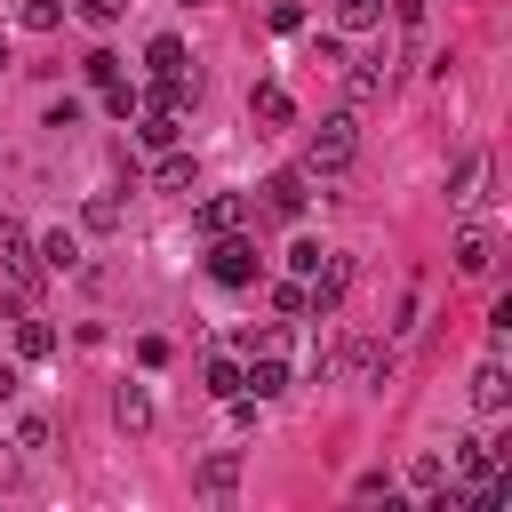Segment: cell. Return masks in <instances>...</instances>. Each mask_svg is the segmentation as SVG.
<instances>
[{
  "label": "cell",
  "mask_w": 512,
  "mask_h": 512,
  "mask_svg": "<svg viewBox=\"0 0 512 512\" xmlns=\"http://www.w3.org/2000/svg\"><path fill=\"white\" fill-rule=\"evenodd\" d=\"M352 152H360V120H352V112H328V120L312 128V144H304V176H344Z\"/></svg>",
  "instance_id": "cell-1"
},
{
  "label": "cell",
  "mask_w": 512,
  "mask_h": 512,
  "mask_svg": "<svg viewBox=\"0 0 512 512\" xmlns=\"http://www.w3.org/2000/svg\"><path fill=\"white\" fill-rule=\"evenodd\" d=\"M488 176H496V168H488V152H464V160H456V176H448V208H464V216H472V208H488Z\"/></svg>",
  "instance_id": "cell-2"
},
{
  "label": "cell",
  "mask_w": 512,
  "mask_h": 512,
  "mask_svg": "<svg viewBox=\"0 0 512 512\" xmlns=\"http://www.w3.org/2000/svg\"><path fill=\"white\" fill-rule=\"evenodd\" d=\"M208 272H216L224 288H248V280H256V248H248L240 232H216V248H208Z\"/></svg>",
  "instance_id": "cell-3"
},
{
  "label": "cell",
  "mask_w": 512,
  "mask_h": 512,
  "mask_svg": "<svg viewBox=\"0 0 512 512\" xmlns=\"http://www.w3.org/2000/svg\"><path fill=\"white\" fill-rule=\"evenodd\" d=\"M472 408H480V416H504V408H512V376H504V352H488V360L472 368Z\"/></svg>",
  "instance_id": "cell-4"
},
{
  "label": "cell",
  "mask_w": 512,
  "mask_h": 512,
  "mask_svg": "<svg viewBox=\"0 0 512 512\" xmlns=\"http://www.w3.org/2000/svg\"><path fill=\"white\" fill-rule=\"evenodd\" d=\"M344 376H352V384H384V376H392V344L352 336V344H344Z\"/></svg>",
  "instance_id": "cell-5"
},
{
  "label": "cell",
  "mask_w": 512,
  "mask_h": 512,
  "mask_svg": "<svg viewBox=\"0 0 512 512\" xmlns=\"http://www.w3.org/2000/svg\"><path fill=\"white\" fill-rule=\"evenodd\" d=\"M304 200H312V192H304V168H280V176L264 184V208H272L280 224H296V216H304Z\"/></svg>",
  "instance_id": "cell-6"
},
{
  "label": "cell",
  "mask_w": 512,
  "mask_h": 512,
  "mask_svg": "<svg viewBox=\"0 0 512 512\" xmlns=\"http://www.w3.org/2000/svg\"><path fill=\"white\" fill-rule=\"evenodd\" d=\"M192 224H200L208 240H216V232H240V224H248V200H240V192H216V200L192 208Z\"/></svg>",
  "instance_id": "cell-7"
},
{
  "label": "cell",
  "mask_w": 512,
  "mask_h": 512,
  "mask_svg": "<svg viewBox=\"0 0 512 512\" xmlns=\"http://www.w3.org/2000/svg\"><path fill=\"white\" fill-rule=\"evenodd\" d=\"M344 88H352V104H376V96L392 88V56H360V64L344 72Z\"/></svg>",
  "instance_id": "cell-8"
},
{
  "label": "cell",
  "mask_w": 512,
  "mask_h": 512,
  "mask_svg": "<svg viewBox=\"0 0 512 512\" xmlns=\"http://www.w3.org/2000/svg\"><path fill=\"white\" fill-rule=\"evenodd\" d=\"M112 424H120L128 440L152 432V392H144V384H120V392H112Z\"/></svg>",
  "instance_id": "cell-9"
},
{
  "label": "cell",
  "mask_w": 512,
  "mask_h": 512,
  "mask_svg": "<svg viewBox=\"0 0 512 512\" xmlns=\"http://www.w3.org/2000/svg\"><path fill=\"white\" fill-rule=\"evenodd\" d=\"M248 112H256L264 128H288V120H296V104H288L280 80H256V88H248Z\"/></svg>",
  "instance_id": "cell-10"
},
{
  "label": "cell",
  "mask_w": 512,
  "mask_h": 512,
  "mask_svg": "<svg viewBox=\"0 0 512 512\" xmlns=\"http://www.w3.org/2000/svg\"><path fill=\"white\" fill-rule=\"evenodd\" d=\"M192 488H200V496H232V488H240V456H232V448H216V456L192 472Z\"/></svg>",
  "instance_id": "cell-11"
},
{
  "label": "cell",
  "mask_w": 512,
  "mask_h": 512,
  "mask_svg": "<svg viewBox=\"0 0 512 512\" xmlns=\"http://www.w3.org/2000/svg\"><path fill=\"white\" fill-rule=\"evenodd\" d=\"M152 184H160V192H192V184H200V160L168 144V152H160V168H152Z\"/></svg>",
  "instance_id": "cell-12"
},
{
  "label": "cell",
  "mask_w": 512,
  "mask_h": 512,
  "mask_svg": "<svg viewBox=\"0 0 512 512\" xmlns=\"http://www.w3.org/2000/svg\"><path fill=\"white\" fill-rule=\"evenodd\" d=\"M80 224H88V232H120V224H128V200H120V192H88V200H80Z\"/></svg>",
  "instance_id": "cell-13"
},
{
  "label": "cell",
  "mask_w": 512,
  "mask_h": 512,
  "mask_svg": "<svg viewBox=\"0 0 512 512\" xmlns=\"http://www.w3.org/2000/svg\"><path fill=\"white\" fill-rule=\"evenodd\" d=\"M0 272H16V280L32 272V232H24L16 216H0Z\"/></svg>",
  "instance_id": "cell-14"
},
{
  "label": "cell",
  "mask_w": 512,
  "mask_h": 512,
  "mask_svg": "<svg viewBox=\"0 0 512 512\" xmlns=\"http://www.w3.org/2000/svg\"><path fill=\"white\" fill-rule=\"evenodd\" d=\"M488 264H496V232H488V224H472V232L456 240V272H488Z\"/></svg>",
  "instance_id": "cell-15"
},
{
  "label": "cell",
  "mask_w": 512,
  "mask_h": 512,
  "mask_svg": "<svg viewBox=\"0 0 512 512\" xmlns=\"http://www.w3.org/2000/svg\"><path fill=\"white\" fill-rule=\"evenodd\" d=\"M136 136H144L152 152H168V144H176L184 128H176V112H168V104H144V120H136Z\"/></svg>",
  "instance_id": "cell-16"
},
{
  "label": "cell",
  "mask_w": 512,
  "mask_h": 512,
  "mask_svg": "<svg viewBox=\"0 0 512 512\" xmlns=\"http://www.w3.org/2000/svg\"><path fill=\"white\" fill-rule=\"evenodd\" d=\"M384 24V0H336V32H376Z\"/></svg>",
  "instance_id": "cell-17"
},
{
  "label": "cell",
  "mask_w": 512,
  "mask_h": 512,
  "mask_svg": "<svg viewBox=\"0 0 512 512\" xmlns=\"http://www.w3.org/2000/svg\"><path fill=\"white\" fill-rule=\"evenodd\" d=\"M16 352H24V360H48V352H56V328H48V320H16Z\"/></svg>",
  "instance_id": "cell-18"
},
{
  "label": "cell",
  "mask_w": 512,
  "mask_h": 512,
  "mask_svg": "<svg viewBox=\"0 0 512 512\" xmlns=\"http://www.w3.org/2000/svg\"><path fill=\"white\" fill-rule=\"evenodd\" d=\"M144 64H152V80H160V72H184V40H176V32H160V40L144 48Z\"/></svg>",
  "instance_id": "cell-19"
},
{
  "label": "cell",
  "mask_w": 512,
  "mask_h": 512,
  "mask_svg": "<svg viewBox=\"0 0 512 512\" xmlns=\"http://www.w3.org/2000/svg\"><path fill=\"white\" fill-rule=\"evenodd\" d=\"M40 264H48V272H72V264H80V240H72V232H48V240H40Z\"/></svg>",
  "instance_id": "cell-20"
},
{
  "label": "cell",
  "mask_w": 512,
  "mask_h": 512,
  "mask_svg": "<svg viewBox=\"0 0 512 512\" xmlns=\"http://www.w3.org/2000/svg\"><path fill=\"white\" fill-rule=\"evenodd\" d=\"M16 24H24V32H56V24H64V8H56V0H24V8H16Z\"/></svg>",
  "instance_id": "cell-21"
},
{
  "label": "cell",
  "mask_w": 512,
  "mask_h": 512,
  "mask_svg": "<svg viewBox=\"0 0 512 512\" xmlns=\"http://www.w3.org/2000/svg\"><path fill=\"white\" fill-rule=\"evenodd\" d=\"M320 256H328L320 240H296V248H288V272H296V280H312V272H320Z\"/></svg>",
  "instance_id": "cell-22"
},
{
  "label": "cell",
  "mask_w": 512,
  "mask_h": 512,
  "mask_svg": "<svg viewBox=\"0 0 512 512\" xmlns=\"http://www.w3.org/2000/svg\"><path fill=\"white\" fill-rule=\"evenodd\" d=\"M240 392V368L232 360H208V400H232Z\"/></svg>",
  "instance_id": "cell-23"
},
{
  "label": "cell",
  "mask_w": 512,
  "mask_h": 512,
  "mask_svg": "<svg viewBox=\"0 0 512 512\" xmlns=\"http://www.w3.org/2000/svg\"><path fill=\"white\" fill-rule=\"evenodd\" d=\"M88 80H96V88H112V80H120V56H112V48H96V56H88Z\"/></svg>",
  "instance_id": "cell-24"
},
{
  "label": "cell",
  "mask_w": 512,
  "mask_h": 512,
  "mask_svg": "<svg viewBox=\"0 0 512 512\" xmlns=\"http://www.w3.org/2000/svg\"><path fill=\"white\" fill-rule=\"evenodd\" d=\"M408 480H416V488H440V480H448V464H440V456H416V464H408Z\"/></svg>",
  "instance_id": "cell-25"
},
{
  "label": "cell",
  "mask_w": 512,
  "mask_h": 512,
  "mask_svg": "<svg viewBox=\"0 0 512 512\" xmlns=\"http://www.w3.org/2000/svg\"><path fill=\"white\" fill-rule=\"evenodd\" d=\"M80 16H88V24H120V16H128V0H80Z\"/></svg>",
  "instance_id": "cell-26"
},
{
  "label": "cell",
  "mask_w": 512,
  "mask_h": 512,
  "mask_svg": "<svg viewBox=\"0 0 512 512\" xmlns=\"http://www.w3.org/2000/svg\"><path fill=\"white\" fill-rule=\"evenodd\" d=\"M272 32H304V8L296 0H272Z\"/></svg>",
  "instance_id": "cell-27"
},
{
  "label": "cell",
  "mask_w": 512,
  "mask_h": 512,
  "mask_svg": "<svg viewBox=\"0 0 512 512\" xmlns=\"http://www.w3.org/2000/svg\"><path fill=\"white\" fill-rule=\"evenodd\" d=\"M16 392H24V376H16V360H0V408H8Z\"/></svg>",
  "instance_id": "cell-28"
},
{
  "label": "cell",
  "mask_w": 512,
  "mask_h": 512,
  "mask_svg": "<svg viewBox=\"0 0 512 512\" xmlns=\"http://www.w3.org/2000/svg\"><path fill=\"white\" fill-rule=\"evenodd\" d=\"M0 64H8V40H0Z\"/></svg>",
  "instance_id": "cell-29"
}]
</instances>
